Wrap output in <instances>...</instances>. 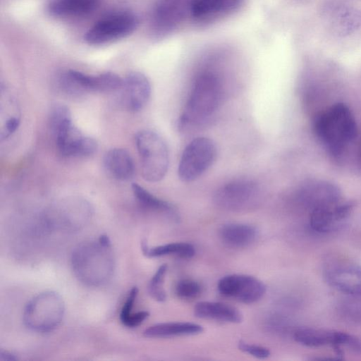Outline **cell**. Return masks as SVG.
<instances>
[{
	"instance_id": "cell-1",
	"label": "cell",
	"mask_w": 361,
	"mask_h": 361,
	"mask_svg": "<svg viewBox=\"0 0 361 361\" xmlns=\"http://www.w3.org/2000/svg\"><path fill=\"white\" fill-rule=\"evenodd\" d=\"M73 270L83 283L99 286L106 283L114 270L111 245L97 241L84 242L78 245L71 257Z\"/></svg>"
},
{
	"instance_id": "cell-2",
	"label": "cell",
	"mask_w": 361,
	"mask_h": 361,
	"mask_svg": "<svg viewBox=\"0 0 361 361\" xmlns=\"http://www.w3.org/2000/svg\"><path fill=\"white\" fill-rule=\"evenodd\" d=\"M222 99V85L219 78L207 71L195 79L179 124L181 128L206 121L218 109Z\"/></svg>"
},
{
	"instance_id": "cell-3",
	"label": "cell",
	"mask_w": 361,
	"mask_h": 361,
	"mask_svg": "<svg viewBox=\"0 0 361 361\" xmlns=\"http://www.w3.org/2000/svg\"><path fill=\"white\" fill-rule=\"evenodd\" d=\"M314 130L329 152L336 156L354 140L357 126L349 108L337 103L315 118Z\"/></svg>"
},
{
	"instance_id": "cell-4",
	"label": "cell",
	"mask_w": 361,
	"mask_h": 361,
	"mask_svg": "<svg viewBox=\"0 0 361 361\" xmlns=\"http://www.w3.org/2000/svg\"><path fill=\"white\" fill-rule=\"evenodd\" d=\"M49 128L60 152L66 157H85L97 149L92 137L82 135L74 126L70 109L64 104H56L49 117Z\"/></svg>"
},
{
	"instance_id": "cell-5",
	"label": "cell",
	"mask_w": 361,
	"mask_h": 361,
	"mask_svg": "<svg viewBox=\"0 0 361 361\" xmlns=\"http://www.w3.org/2000/svg\"><path fill=\"white\" fill-rule=\"evenodd\" d=\"M135 140L143 178L150 183L160 181L169 168V156L166 142L159 134L149 130L138 132Z\"/></svg>"
},
{
	"instance_id": "cell-6",
	"label": "cell",
	"mask_w": 361,
	"mask_h": 361,
	"mask_svg": "<svg viewBox=\"0 0 361 361\" xmlns=\"http://www.w3.org/2000/svg\"><path fill=\"white\" fill-rule=\"evenodd\" d=\"M65 307L61 297L53 291H46L34 297L25 306V324L30 329L48 332L56 329L63 320Z\"/></svg>"
},
{
	"instance_id": "cell-7",
	"label": "cell",
	"mask_w": 361,
	"mask_h": 361,
	"mask_svg": "<svg viewBox=\"0 0 361 361\" xmlns=\"http://www.w3.org/2000/svg\"><path fill=\"white\" fill-rule=\"evenodd\" d=\"M139 25L140 19L133 13H111L97 21L86 32L84 39L90 45L105 44L129 36Z\"/></svg>"
},
{
	"instance_id": "cell-8",
	"label": "cell",
	"mask_w": 361,
	"mask_h": 361,
	"mask_svg": "<svg viewBox=\"0 0 361 361\" xmlns=\"http://www.w3.org/2000/svg\"><path fill=\"white\" fill-rule=\"evenodd\" d=\"M326 282L345 295L361 293V266L340 255L326 257L322 264Z\"/></svg>"
},
{
	"instance_id": "cell-9",
	"label": "cell",
	"mask_w": 361,
	"mask_h": 361,
	"mask_svg": "<svg viewBox=\"0 0 361 361\" xmlns=\"http://www.w3.org/2000/svg\"><path fill=\"white\" fill-rule=\"evenodd\" d=\"M216 156V149L212 140L198 137L185 147L178 169L179 178L183 182H192L200 177L212 165Z\"/></svg>"
},
{
	"instance_id": "cell-10",
	"label": "cell",
	"mask_w": 361,
	"mask_h": 361,
	"mask_svg": "<svg viewBox=\"0 0 361 361\" xmlns=\"http://www.w3.org/2000/svg\"><path fill=\"white\" fill-rule=\"evenodd\" d=\"M123 79L113 72L92 75L75 70L66 71L60 78V85L67 94L79 96L86 92H111L120 90Z\"/></svg>"
},
{
	"instance_id": "cell-11",
	"label": "cell",
	"mask_w": 361,
	"mask_h": 361,
	"mask_svg": "<svg viewBox=\"0 0 361 361\" xmlns=\"http://www.w3.org/2000/svg\"><path fill=\"white\" fill-rule=\"evenodd\" d=\"M259 185L250 180H236L219 188L214 194V201L224 209L240 212L255 207L261 200Z\"/></svg>"
},
{
	"instance_id": "cell-12",
	"label": "cell",
	"mask_w": 361,
	"mask_h": 361,
	"mask_svg": "<svg viewBox=\"0 0 361 361\" xmlns=\"http://www.w3.org/2000/svg\"><path fill=\"white\" fill-rule=\"evenodd\" d=\"M298 343L310 348L332 346L340 355L341 348L345 347L355 352L361 353V341L350 334L323 329L300 328L293 334Z\"/></svg>"
},
{
	"instance_id": "cell-13",
	"label": "cell",
	"mask_w": 361,
	"mask_h": 361,
	"mask_svg": "<svg viewBox=\"0 0 361 361\" xmlns=\"http://www.w3.org/2000/svg\"><path fill=\"white\" fill-rule=\"evenodd\" d=\"M217 288L222 295L247 304L259 300L266 292L260 280L245 274L225 276L219 281Z\"/></svg>"
},
{
	"instance_id": "cell-14",
	"label": "cell",
	"mask_w": 361,
	"mask_h": 361,
	"mask_svg": "<svg viewBox=\"0 0 361 361\" xmlns=\"http://www.w3.org/2000/svg\"><path fill=\"white\" fill-rule=\"evenodd\" d=\"M353 205L341 201L320 204L310 209L309 226L311 230L326 234L338 230L351 214Z\"/></svg>"
},
{
	"instance_id": "cell-15",
	"label": "cell",
	"mask_w": 361,
	"mask_h": 361,
	"mask_svg": "<svg viewBox=\"0 0 361 361\" xmlns=\"http://www.w3.org/2000/svg\"><path fill=\"white\" fill-rule=\"evenodd\" d=\"M185 14L183 0H159L152 14V29L157 37L171 32L182 21Z\"/></svg>"
},
{
	"instance_id": "cell-16",
	"label": "cell",
	"mask_w": 361,
	"mask_h": 361,
	"mask_svg": "<svg viewBox=\"0 0 361 361\" xmlns=\"http://www.w3.org/2000/svg\"><path fill=\"white\" fill-rule=\"evenodd\" d=\"M123 106L130 111H138L147 104L151 94L148 78L142 73H129L120 88Z\"/></svg>"
},
{
	"instance_id": "cell-17",
	"label": "cell",
	"mask_w": 361,
	"mask_h": 361,
	"mask_svg": "<svg viewBox=\"0 0 361 361\" xmlns=\"http://www.w3.org/2000/svg\"><path fill=\"white\" fill-rule=\"evenodd\" d=\"M243 0H191L190 12L199 23L212 22L236 10Z\"/></svg>"
},
{
	"instance_id": "cell-18",
	"label": "cell",
	"mask_w": 361,
	"mask_h": 361,
	"mask_svg": "<svg viewBox=\"0 0 361 361\" xmlns=\"http://www.w3.org/2000/svg\"><path fill=\"white\" fill-rule=\"evenodd\" d=\"M104 167L111 177L119 180H128L135 173L133 160L128 151L113 148L106 152L103 159Z\"/></svg>"
},
{
	"instance_id": "cell-19",
	"label": "cell",
	"mask_w": 361,
	"mask_h": 361,
	"mask_svg": "<svg viewBox=\"0 0 361 361\" xmlns=\"http://www.w3.org/2000/svg\"><path fill=\"white\" fill-rule=\"evenodd\" d=\"M194 314L200 319L240 323L243 314L235 307L219 302L202 301L194 307Z\"/></svg>"
},
{
	"instance_id": "cell-20",
	"label": "cell",
	"mask_w": 361,
	"mask_h": 361,
	"mask_svg": "<svg viewBox=\"0 0 361 361\" xmlns=\"http://www.w3.org/2000/svg\"><path fill=\"white\" fill-rule=\"evenodd\" d=\"M219 236L222 243L232 248H243L251 245L257 236V228L250 224L228 223L221 226Z\"/></svg>"
},
{
	"instance_id": "cell-21",
	"label": "cell",
	"mask_w": 361,
	"mask_h": 361,
	"mask_svg": "<svg viewBox=\"0 0 361 361\" xmlns=\"http://www.w3.org/2000/svg\"><path fill=\"white\" fill-rule=\"evenodd\" d=\"M98 5L99 0H54L47 10L56 17L82 16L93 12Z\"/></svg>"
},
{
	"instance_id": "cell-22",
	"label": "cell",
	"mask_w": 361,
	"mask_h": 361,
	"mask_svg": "<svg viewBox=\"0 0 361 361\" xmlns=\"http://www.w3.org/2000/svg\"><path fill=\"white\" fill-rule=\"evenodd\" d=\"M202 326L191 322H166L157 324L146 329L143 334L147 338H169L192 336L202 333Z\"/></svg>"
},
{
	"instance_id": "cell-23",
	"label": "cell",
	"mask_w": 361,
	"mask_h": 361,
	"mask_svg": "<svg viewBox=\"0 0 361 361\" xmlns=\"http://www.w3.org/2000/svg\"><path fill=\"white\" fill-rule=\"evenodd\" d=\"M143 254L149 257L175 255L181 258H191L195 254V247L188 243H171L149 247L145 241L142 242Z\"/></svg>"
},
{
	"instance_id": "cell-24",
	"label": "cell",
	"mask_w": 361,
	"mask_h": 361,
	"mask_svg": "<svg viewBox=\"0 0 361 361\" xmlns=\"http://www.w3.org/2000/svg\"><path fill=\"white\" fill-rule=\"evenodd\" d=\"M2 93V92H1ZM8 90H6V94H3L6 97L4 101L6 106L1 105V107L4 108L6 110L5 113L1 112V114H4L6 118L1 121V128H0V138L4 140L10 137L18 129L20 122V114H10L9 112L18 109L17 102L13 96L8 94Z\"/></svg>"
},
{
	"instance_id": "cell-25",
	"label": "cell",
	"mask_w": 361,
	"mask_h": 361,
	"mask_svg": "<svg viewBox=\"0 0 361 361\" xmlns=\"http://www.w3.org/2000/svg\"><path fill=\"white\" fill-rule=\"evenodd\" d=\"M132 190L136 199L144 207L154 210L174 214V209L171 204L157 197L140 185L133 183Z\"/></svg>"
},
{
	"instance_id": "cell-26",
	"label": "cell",
	"mask_w": 361,
	"mask_h": 361,
	"mask_svg": "<svg viewBox=\"0 0 361 361\" xmlns=\"http://www.w3.org/2000/svg\"><path fill=\"white\" fill-rule=\"evenodd\" d=\"M338 312L349 322L361 323V293L345 295V298L338 305Z\"/></svg>"
},
{
	"instance_id": "cell-27",
	"label": "cell",
	"mask_w": 361,
	"mask_h": 361,
	"mask_svg": "<svg viewBox=\"0 0 361 361\" xmlns=\"http://www.w3.org/2000/svg\"><path fill=\"white\" fill-rule=\"evenodd\" d=\"M166 271L167 265L166 264H161L152 277L148 285L149 294L158 302H164L166 299V293L164 288Z\"/></svg>"
},
{
	"instance_id": "cell-28",
	"label": "cell",
	"mask_w": 361,
	"mask_h": 361,
	"mask_svg": "<svg viewBox=\"0 0 361 361\" xmlns=\"http://www.w3.org/2000/svg\"><path fill=\"white\" fill-rule=\"evenodd\" d=\"M202 291L201 285L191 279L178 281L175 286L176 295L182 299L190 300L197 297Z\"/></svg>"
},
{
	"instance_id": "cell-29",
	"label": "cell",
	"mask_w": 361,
	"mask_h": 361,
	"mask_svg": "<svg viewBox=\"0 0 361 361\" xmlns=\"http://www.w3.org/2000/svg\"><path fill=\"white\" fill-rule=\"evenodd\" d=\"M238 347L239 350L243 353L259 359L267 358L271 355V352L269 348L262 345L249 343L242 340L239 341Z\"/></svg>"
},
{
	"instance_id": "cell-30",
	"label": "cell",
	"mask_w": 361,
	"mask_h": 361,
	"mask_svg": "<svg viewBox=\"0 0 361 361\" xmlns=\"http://www.w3.org/2000/svg\"><path fill=\"white\" fill-rule=\"evenodd\" d=\"M137 294L138 288L136 286H135L130 290L126 298V302L124 303L121 309L120 314L121 322H123L131 314V310L133 307Z\"/></svg>"
},
{
	"instance_id": "cell-31",
	"label": "cell",
	"mask_w": 361,
	"mask_h": 361,
	"mask_svg": "<svg viewBox=\"0 0 361 361\" xmlns=\"http://www.w3.org/2000/svg\"><path fill=\"white\" fill-rule=\"evenodd\" d=\"M149 315L147 311H140L137 313H131L121 323L127 327L134 328L140 325Z\"/></svg>"
},
{
	"instance_id": "cell-32",
	"label": "cell",
	"mask_w": 361,
	"mask_h": 361,
	"mask_svg": "<svg viewBox=\"0 0 361 361\" xmlns=\"http://www.w3.org/2000/svg\"><path fill=\"white\" fill-rule=\"evenodd\" d=\"M0 360L1 361H16L18 357L13 353L7 350H0Z\"/></svg>"
}]
</instances>
